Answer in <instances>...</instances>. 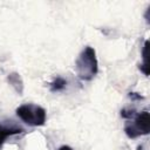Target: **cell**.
Wrapping results in <instances>:
<instances>
[{
	"label": "cell",
	"instance_id": "1",
	"mask_svg": "<svg viewBox=\"0 0 150 150\" xmlns=\"http://www.w3.org/2000/svg\"><path fill=\"white\" fill-rule=\"evenodd\" d=\"M75 69L77 76L84 81H90L97 74L98 70L97 59H96L95 49L93 47L87 46L82 49L79 57L76 59Z\"/></svg>",
	"mask_w": 150,
	"mask_h": 150
},
{
	"label": "cell",
	"instance_id": "2",
	"mask_svg": "<svg viewBox=\"0 0 150 150\" xmlns=\"http://www.w3.org/2000/svg\"><path fill=\"white\" fill-rule=\"evenodd\" d=\"M16 115L30 127H40L46 122V110L36 104L27 103L16 108Z\"/></svg>",
	"mask_w": 150,
	"mask_h": 150
},
{
	"label": "cell",
	"instance_id": "3",
	"mask_svg": "<svg viewBox=\"0 0 150 150\" xmlns=\"http://www.w3.org/2000/svg\"><path fill=\"white\" fill-rule=\"evenodd\" d=\"M149 111L143 110L137 115H134V121L128 122L124 125V132L129 138H136L138 136L148 135L150 131Z\"/></svg>",
	"mask_w": 150,
	"mask_h": 150
},
{
	"label": "cell",
	"instance_id": "4",
	"mask_svg": "<svg viewBox=\"0 0 150 150\" xmlns=\"http://www.w3.org/2000/svg\"><path fill=\"white\" fill-rule=\"evenodd\" d=\"M22 128H18V127H1L0 125V148L2 146L4 142L6 141V138L8 136L15 135V134H20L22 132Z\"/></svg>",
	"mask_w": 150,
	"mask_h": 150
},
{
	"label": "cell",
	"instance_id": "5",
	"mask_svg": "<svg viewBox=\"0 0 150 150\" xmlns=\"http://www.w3.org/2000/svg\"><path fill=\"white\" fill-rule=\"evenodd\" d=\"M66 84H67V81L63 77L59 76V77L54 79V81L50 83V90L52 91H60V90L64 89Z\"/></svg>",
	"mask_w": 150,
	"mask_h": 150
},
{
	"label": "cell",
	"instance_id": "6",
	"mask_svg": "<svg viewBox=\"0 0 150 150\" xmlns=\"http://www.w3.org/2000/svg\"><path fill=\"white\" fill-rule=\"evenodd\" d=\"M57 150H73V148H70L69 145H62V146H60Z\"/></svg>",
	"mask_w": 150,
	"mask_h": 150
}]
</instances>
